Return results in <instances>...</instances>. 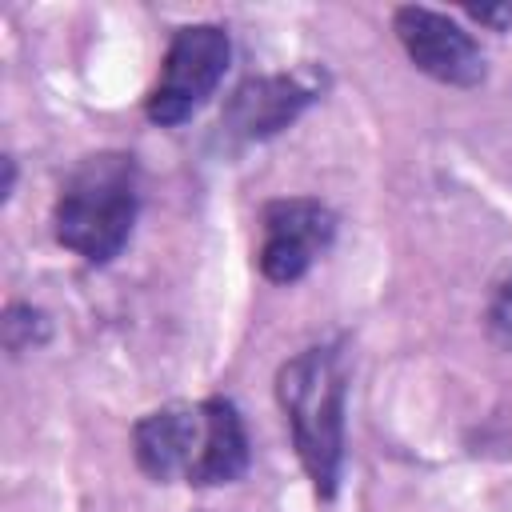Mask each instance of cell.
Instances as JSON below:
<instances>
[{"mask_svg": "<svg viewBox=\"0 0 512 512\" xmlns=\"http://www.w3.org/2000/svg\"><path fill=\"white\" fill-rule=\"evenodd\" d=\"M228 56H232V44H228L224 28H216V24L176 28V36L164 52L160 80H156V88L148 92V104H144L148 120L164 124V128L184 124L224 80Z\"/></svg>", "mask_w": 512, "mask_h": 512, "instance_id": "obj_4", "label": "cell"}, {"mask_svg": "<svg viewBox=\"0 0 512 512\" xmlns=\"http://www.w3.org/2000/svg\"><path fill=\"white\" fill-rule=\"evenodd\" d=\"M392 28H396V40L404 44L408 60L420 72H428L432 80L452 84V88H472L484 80V56H480L476 40L444 12L404 4V8H396Z\"/></svg>", "mask_w": 512, "mask_h": 512, "instance_id": "obj_6", "label": "cell"}, {"mask_svg": "<svg viewBox=\"0 0 512 512\" xmlns=\"http://www.w3.org/2000/svg\"><path fill=\"white\" fill-rule=\"evenodd\" d=\"M136 204H140V184L132 156L96 152L68 172L52 208V232L80 260L108 264L112 256H120V248L132 236Z\"/></svg>", "mask_w": 512, "mask_h": 512, "instance_id": "obj_3", "label": "cell"}, {"mask_svg": "<svg viewBox=\"0 0 512 512\" xmlns=\"http://www.w3.org/2000/svg\"><path fill=\"white\" fill-rule=\"evenodd\" d=\"M344 360L336 348L316 344L296 352L276 372V400L292 428L296 456L320 496L336 492L344 460Z\"/></svg>", "mask_w": 512, "mask_h": 512, "instance_id": "obj_2", "label": "cell"}, {"mask_svg": "<svg viewBox=\"0 0 512 512\" xmlns=\"http://www.w3.org/2000/svg\"><path fill=\"white\" fill-rule=\"evenodd\" d=\"M308 100H312V88L300 84L296 76H256L232 92L224 108V128L240 140H264L288 128Z\"/></svg>", "mask_w": 512, "mask_h": 512, "instance_id": "obj_7", "label": "cell"}, {"mask_svg": "<svg viewBox=\"0 0 512 512\" xmlns=\"http://www.w3.org/2000/svg\"><path fill=\"white\" fill-rule=\"evenodd\" d=\"M476 20L484 24H500V28H512V4H496V8H472Z\"/></svg>", "mask_w": 512, "mask_h": 512, "instance_id": "obj_9", "label": "cell"}, {"mask_svg": "<svg viewBox=\"0 0 512 512\" xmlns=\"http://www.w3.org/2000/svg\"><path fill=\"white\" fill-rule=\"evenodd\" d=\"M260 224H264V240H260L256 260L272 284L300 280L336 236V216L320 200H308V196L264 204Z\"/></svg>", "mask_w": 512, "mask_h": 512, "instance_id": "obj_5", "label": "cell"}, {"mask_svg": "<svg viewBox=\"0 0 512 512\" xmlns=\"http://www.w3.org/2000/svg\"><path fill=\"white\" fill-rule=\"evenodd\" d=\"M136 464L152 480H184L196 488L232 484L248 468V432L232 400L172 404L148 412L132 428Z\"/></svg>", "mask_w": 512, "mask_h": 512, "instance_id": "obj_1", "label": "cell"}, {"mask_svg": "<svg viewBox=\"0 0 512 512\" xmlns=\"http://www.w3.org/2000/svg\"><path fill=\"white\" fill-rule=\"evenodd\" d=\"M44 332H48V324H44L40 312H32L28 304H12L8 308V316H4V340H8L12 352H20L28 344H40Z\"/></svg>", "mask_w": 512, "mask_h": 512, "instance_id": "obj_8", "label": "cell"}]
</instances>
